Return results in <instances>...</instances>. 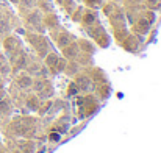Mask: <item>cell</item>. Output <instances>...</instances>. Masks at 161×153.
I'll return each mask as SVG.
<instances>
[{
  "label": "cell",
  "instance_id": "cell-26",
  "mask_svg": "<svg viewBox=\"0 0 161 153\" xmlns=\"http://www.w3.org/2000/svg\"><path fill=\"white\" fill-rule=\"evenodd\" d=\"M9 2H13V3H17V2H19V0H9Z\"/></svg>",
  "mask_w": 161,
  "mask_h": 153
},
{
  "label": "cell",
  "instance_id": "cell-7",
  "mask_svg": "<svg viewBox=\"0 0 161 153\" xmlns=\"http://www.w3.org/2000/svg\"><path fill=\"white\" fill-rule=\"evenodd\" d=\"M2 47H3V53L6 55V58L11 56L13 53L19 52L20 49H24L20 39L17 36H14V35H6L3 38V41H2Z\"/></svg>",
  "mask_w": 161,
  "mask_h": 153
},
{
  "label": "cell",
  "instance_id": "cell-13",
  "mask_svg": "<svg viewBox=\"0 0 161 153\" xmlns=\"http://www.w3.org/2000/svg\"><path fill=\"white\" fill-rule=\"evenodd\" d=\"M16 149L20 153H36V142L33 139H22L17 141Z\"/></svg>",
  "mask_w": 161,
  "mask_h": 153
},
{
  "label": "cell",
  "instance_id": "cell-21",
  "mask_svg": "<svg viewBox=\"0 0 161 153\" xmlns=\"http://www.w3.org/2000/svg\"><path fill=\"white\" fill-rule=\"evenodd\" d=\"M8 92H6V85H5V78L3 77H0V99L2 97H5Z\"/></svg>",
  "mask_w": 161,
  "mask_h": 153
},
{
  "label": "cell",
  "instance_id": "cell-10",
  "mask_svg": "<svg viewBox=\"0 0 161 153\" xmlns=\"http://www.w3.org/2000/svg\"><path fill=\"white\" fill-rule=\"evenodd\" d=\"M13 112H14V102L6 94L5 97L0 99V119H8Z\"/></svg>",
  "mask_w": 161,
  "mask_h": 153
},
{
  "label": "cell",
  "instance_id": "cell-25",
  "mask_svg": "<svg viewBox=\"0 0 161 153\" xmlns=\"http://www.w3.org/2000/svg\"><path fill=\"white\" fill-rule=\"evenodd\" d=\"M0 153H8V150L5 147H0Z\"/></svg>",
  "mask_w": 161,
  "mask_h": 153
},
{
  "label": "cell",
  "instance_id": "cell-5",
  "mask_svg": "<svg viewBox=\"0 0 161 153\" xmlns=\"http://www.w3.org/2000/svg\"><path fill=\"white\" fill-rule=\"evenodd\" d=\"M78 109H80V117H89L99 109V102L96 100L94 96L86 94L78 99Z\"/></svg>",
  "mask_w": 161,
  "mask_h": 153
},
{
  "label": "cell",
  "instance_id": "cell-2",
  "mask_svg": "<svg viewBox=\"0 0 161 153\" xmlns=\"http://www.w3.org/2000/svg\"><path fill=\"white\" fill-rule=\"evenodd\" d=\"M33 92L41 99V100H50L55 94L53 83L47 78V77H36L33 80V86H31Z\"/></svg>",
  "mask_w": 161,
  "mask_h": 153
},
{
  "label": "cell",
  "instance_id": "cell-14",
  "mask_svg": "<svg viewBox=\"0 0 161 153\" xmlns=\"http://www.w3.org/2000/svg\"><path fill=\"white\" fill-rule=\"evenodd\" d=\"M63 55L67 58V59H77L78 55H80V47L78 44H75L74 41L70 44H67L66 47H63Z\"/></svg>",
  "mask_w": 161,
  "mask_h": 153
},
{
  "label": "cell",
  "instance_id": "cell-24",
  "mask_svg": "<svg viewBox=\"0 0 161 153\" xmlns=\"http://www.w3.org/2000/svg\"><path fill=\"white\" fill-rule=\"evenodd\" d=\"M86 3H88L89 6H92V8H97V6H100L102 0H86Z\"/></svg>",
  "mask_w": 161,
  "mask_h": 153
},
{
  "label": "cell",
  "instance_id": "cell-8",
  "mask_svg": "<svg viewBox=\"0 0 161 153\" xmlns=\"http://www.w3.org/2000/svg\"><path fill=\"white\" fill-rule=\"evenodd\" d=\"M52 38H53V41L56 42V46L59 47V49H63V47H66L67 44H70L72 41H74V36L69 33V31H66V30H53L52 31Z\"/></svg>",
  "mask_w": 161,
  "mask_h": 153
},
{
  "label": "cell",
  "instance_id": "cell-19",
  "mask_svg": "<svg viewBox=\"0 0 161 153\" xmlns=\"http://www.w3.org/2000/svg\"><path fill=\"white\" fill-rule=\"evenodd\" d=\"M80 52L92 55V53L96 52V47H94L91 42H88V41H80Z\"/></svg>",
  "mask_w": 161,
  "mask_h": 153
},
{
  "label": "cell",
  "instance_id": "cell-22",
  "mask_svg": "<svg viewBox=\"0 0 161 153\" xmlns=\"http://www.w3.org/2000/svg\"><path fill=\"white\" fill-rule=\"evenodd\" d=\"M49 139H50V141H53V142L59 141V139H61V136H59V131H56V130L50 131V133H49Z\"/></svg>",
  "mask_w": 161,
  "mask_h": 153
},
{
  "label": "cell",
  "instance_id": "cell-3",
  "mask_svg": "<svg viewBox=\"0 0 161 153\" xmlns=\"http://www.w3.org/2000/svg\"><path fill=\"white\" fill-rule=\"evenodd\" d=\"M66 64H67L66 58L59 56V55L55 53V52H49V53L44 56V66L47 67V70H50V72L55 74V75L64 72Z\"/></svg>",
  "mask_w": 161,
  "mask_h": 153
},
{
  "label": "cell",
  "instance_id": "cell-15",
  "mask_svg": "<svg viewBox=\"0 0 161 153\" xmlns=\"http://www.w3.org/2000/svg\"><path fill=\"white\" fill-rule=\"evenodd\" d=\"M8 75H11V66L6 55L3 53V50H0V77L6 78Z\"/></svg>",
  "mask_w": 161,
  "mask_h": 153
},
{
  "label": "cell",
  "instance_id": "cell-16",
  "mask_svg": "<svg viewBox=\"0 0 161 153\" xmlns=\"http://www.w3.org/2000/svg\"><path fill=\"white\" fill-rule=\"evenodd\" d=\"M9 30H11L9 19H8L5 14H0V36H6V35H9Z\"/></svg>",
  "mask_w": 161,
  "mask_h": 153
},
{
  "label": "cell",
  "instance_id": "cell-18",
  "mask_svg": "<svg viewBox=\"0 0 161 153\" xmlns=\"http://www.w3.org/2000/svg\"><path fill=\"white\" fill-rule=\"evenodd\" d=\"M80 70V63H77L75 59H70V63H67L66 64V69H64V72L67 74V75H77V72Z\"/></svg>",
  "mask_w": 161,
  "mask_h": 153
},
{
  "label": "cell",
  "instance_id": "cell-20",
  "mask_svg": "<svg viewBox=\"0 0 161 153\" xmlns=\"http://www.w3.org/2000/svg\"><path fill=\"white\" fill-rule=\"evenodd\" d=\"M78 92H80V89H78V86L75 85V81L69 83V88H67V97H75Z\"/></svg>",
  "mask_w": 161,
  "mask_h": 153
},
{
  "label": "cell",
  "instance_id": "cell-11",
  "mask_svg": "<svg viewBox=\"0 0 161 153\" xmlns=\"http://www.w3.org/2000/svg\"><path fill=\"white\" fill-rule=\"evenodd\" d=\"M24 102H25V109H30V111H38L39 106H41V99L35 94V92H30V94H25L24 96Z\"/></svg>",
  "mask_w": 161,
  "mask_h": 153
},
{
  "label": "cell",
  "instance_id": "cell-12",
  "mask_svg": "<svg viewBox=\"0 0 161 153\" xmlns=\"http://www.w3.org/2000/svg\"><path fill=\"white\" fill-rule=\"evenodd\" d=\"M27 25L31 27L33 30L42 31V17H41V13H39V11L30 13L28 17H27Z\"/></svg>",
  "mask_w": 161,
  "mask_h": 153
},
{
  "label": "cell",
  "instance_id": "cell-9",
  "mask_svg": "<svg viewBox=\"0 0 161 153\" xmlns=\"http://www.w3.org/2000/svg\"><path fill=\"white\" fill-rule=\"evenodd\" d=\"M75 85L78 86L80 92H91V91H94V83H92V80H91V77L88 74L75 75Z\"/></svg>",
  "mask_w": 161,
  "mask_h": 153
},
{
  "label": "cell",
  "instance_id": "cell-6",
  "mask_svg": "<svg viewBox=\"0 0 161 153\" xmlns=\"http://www.w3.org/2000/svg\"><path fill=\"white\" fill-rule=\"evenodd\" d=\"M33 80H35V78H33L28 72L20 70V72L16 74V77H14V80H13V85H14V88H16L17 91H30L31 86H33Z\"/></svg>",
  "mask_w": 161,
  "mask_h": 153
},
{
  "label": "cell",
  "instance_id": "cell-1",
  "mask_svg": "<svg viewBox=\"0 0 161 153\" xmlns=\"http://www.w3.org/2000/svg\"><path fill=\"white\" fill-rule=\"evenodd\" d=\"M38 127H39V120L36 117H30L25 114L16 116L9 122L11 133L17 138H22V139H31L38 133Z\"/></svg>",
  "mask_w": 161,
  "mask_h": 153
},
{
  "label": "cell",
  "instance_id": "cell-17",
  "mask_svg": "<svg viewBox=\"0 0 161 153\" xmlns=\"http://www.w3.org/2000/svg\"><path fill=\"white\" fill-rule=\"evenodd\" d=\"M69 123H70V117L67 116V114H64V116H61L58 120H56V123H55V130L56 131H64L67 127H69Z\"/></svg>",
  "mask_w": 161,
  "mask_h": 153
},
{
  "label": "cell",
  "instance_id": "cell-4",
  "mask_svg": "<svg viewBox=\"0 0 161 153\" xmlns=\"http://www.w3.org/2000/svg\"><path fill=\"white\" fill-rule=\"evenodd\" d=\"M27 38H28L30 44L35 47L36 53H38L41 58H44L49 52H52L50 42L47 41L46 36H42V35H36V33H27Z\"/></svg>",
  "mask_w": 161,
  "mask_h": 153
},
{
  "label": "cell",
  "instance_id": "cell-23",
  "mask_svg": "<svg viewBox=\"0 0 161 153\" xmlns=\"http://www.w3.org/2000/svg\"><path fill=\"white\" fill-rule=\"evenodd\" d=\"M38 2H39V0H20V3H22L24 6H27V8H33Z\"/></svg>",
  "mask_w": 161,
  "mask_h": 153
}]
</instances>
